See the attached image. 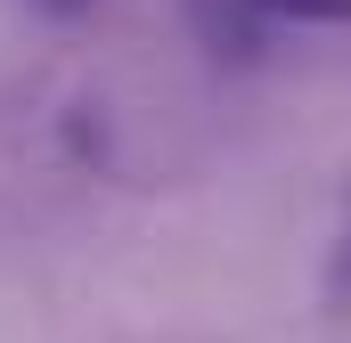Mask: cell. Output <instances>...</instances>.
<instances>
[{
    "mask_svg": "<svg viewBox=\"0 0 351 343\" xmlns=\"http://www.w3.org/2000/svg\"><path fill=\"white\" fill-rule=\"evenodd\" d=\"M33 8H41V16H58V25H74V16H90L98 0H33Z\"/></svg>",
    "mask_w": 351,
    "mask_h": 343,
    "instance_id": "cell-3",
    "label": "cell"
},
{
    "mask_svg": "<svg viewBox=\"0 0 351 343\" xmlns=\"http://www.w3.org/2000/svg\"><path fill=\"white\" fill-rule=\"evenodd\" d=\"M335 294L351 303V221H343V254H335Z\"/></svg>",
    "mask_w": 351,
    "mask_h": 343,
    "instance_id": "cell-4",
    "label": "cell"
},
{
    "mask_svg": "<svg viewBox=\"0 0 351 343\" xmlns=\"http://www.w3.org/2000/svg\"><path fill=\"white\" fill-rule=\"evenodd\" d=\"M262 16H286V25H343L351 0H262Z\"/></svg>",
    "mask_w": 351,
    "mask_h": 343,
    "instance_id": "cell-2",
    "label": "cell"
},
{
    "mask_svg": "<svg viewBox=\"0 0 351 343\" xmlns=\"http://www.w3.org/2000/svg\"><path fill=\"white\" fill-rule=\"evenodd\" d=\"M180 8L213 58H237V66L262 58V0H180Z\"/></svg>",
    "mask_w": 351,
    "mask_h": 343,
    "instance_id": "cell-1",
    "label": "cell"
}]
</instances>
